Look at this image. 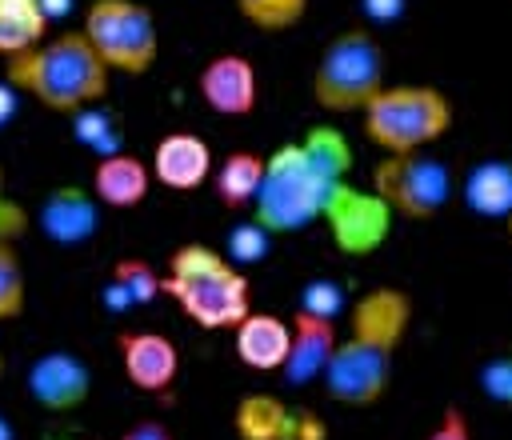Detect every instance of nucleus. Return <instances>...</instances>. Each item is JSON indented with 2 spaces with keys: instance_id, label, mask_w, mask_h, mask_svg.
Segmentation results:
<instances>
[{
  "instance_id": "nucleus-1",
  "label": "nucleus",
  "mask_w": 512,
  "mask_h": 440,
  "mask_svg": "<svg viewBox=\"0 0 512 440\" xmlns=\"http://www.w3.org/2000/svg\"><path fill=\"white\" fill-rule=\"evenodd\" d=\"M352 172V148L340 128H308L304 140H288L268 152L264 184L252 200V220L268 236H296L324 220L332 192Z\"/></svg>"
},
{
  "instance_id": "nucleus-2",
  "label": "nucleus",
  "mask_w": 512,
  "mask_h": 440,
  "mask_svg": "<svg viewBox=\"0 0 512 440\" xmlns=\"http://www.w3.org/2000/svg\"><path fill=\"white\" fill-rule=\"evenodd\" d=\"M408 328H412V296L392 284L368 288L348 308V332L340 336L328 372L320 380L328 400L344 408H368L384 400Z\"/></svg>"
},
{
  "instance_id": "nucleus-3",
  "label": "nucleus",
  "mask_w": 512,
  "mask_h": 440,
  "mask_svg": "<svg viewBox=\"0 0 512 440\" xmlns=\"http://www.w3.org/2000/svg\"><path fill=\"white\" fill-rule=\"evenodd\" d=\"M108 76H112L108 64L96 56V48L88 44V36L80 28L44 36L36 48L4 60V80L20 96H28L40 108L60 112V116L96 108L108 92Z\"/></svg>"
},
{
  "instance_id": "nucleus-4",
  "label": "nucleus",
  "mask_w": 512,
  "mask_h": 440,
  "mask_svg": "<svg viewBox=\"0 0 512 440\" xmlns=\"http://www.w3.org/2000/svg\"><path fill=\"white\" fill-rule=\"evenodd\" d=\"M164 296H172L180 312L208 332H232L252 312V284L244 268L200 240L172 248L164 264Z\"/></svg>"
},
{
  "instance_id": "nucleus-5",
  "label": "nucleus",
  "mask_w": 512,
  "mask_h": 440,
  "mask_svg": "<svg viewBox=\"0 0 512 440\" xmlns=\"http://www.w3.org/2000/svg\"><path fill=\"white\" fill-rule=\"evenodd\" d=\"M452 116V100L436 84H384L360 112V128L384 156H404L444 140Z\"/></svg>"
},
{
  "instance_id": "nucleus-6",
  "label": "nucleus",
  "mask_w": 512,
  "mask_h": 440,
  "mask_svg": "<svg viewBox=\"0 0 512 440\" xmlns=\"http://www.w3.org/2000/svg\"><path fill=\"white\" fill-rule=\"evenodd\" d=\"M384 88V48L368 24L344 28L324 44L312 68V100L324 112H364L368 100Z\"/></svg>"
},
{
  "instance_id": "nucleus-7",
  "label": "nucleus",
  "mask_w": 512,
  "mask_h": 440,
  "mask_svg": "<svg viewBox=\"0 0 512 440\" xmlns=\"http://www.w3.org/2000/svg\"><path fill=\"white\" fill-rule=\"evenodd\" d=\"M80 32L116 76H144L160 60V28L140 0H92Z\"/></svg>"
},
{
  "instance_id": "nucleus-8",
  "label": "nucleus",
  "mask_w": 512,
  "mask_h": 440,
  "mask_svg": "<svg viewBox=\"0 0 512 440\" xmlns=\"http://www.w3.org/2000/svg\"><path fill=\"white\" fill-rule=\"evenodd\" d=\"M372 192L392 208V216L432 220L436 212L448 208L456 180L444 160L428 152H404V156H384L372 168Z\"/></svg>"
},
{
  "instance_id": "nucleus-9",
  "label": "nucleus",
  "mask_w": 512,
  "mask_h": 440,
  "mask_svg": "<svg viewBox=\"0 0 512 440\" xmlns=\"http://www.w3.org/2000/svg\"><path fill=\"white\" fill-rule=\"evenodd\" d=\"M240 440H328V424L312 408H296L272 392H248L232 408Z\"/></svg>"
},
{
  "instance_id": "nucleus-10",
  "label": "nucleus",
  "mask_w": 512,
  "mask_h": 440,
  "mask_svg": "<svg viewBox=\"0 0 512 440\" xmlns=\"http://www.w3.org/2000/svg\"><path fill=\"white\" fill-rule=\"evenodd\" d=\"M324 220L332 224V236H336V244L344 252L364 256V252H372V248L384 244V236L392 228V208L376 192H356L344 180L332 192V200L324 208Z\"/></svg>"
},
{
  "instance_id": "nucleus-11",
  "label": "nucleus",
  "mask_w": 512,
  "mask_h": 440,
  "mask_svg": "<svg viewBox=\"0 0 512 440\" xmlns=\"http://www.w3.org/2000/svg\"><path fill=\"white\" fill-rule=\"evenodd\" d=\"M24 384L44 412H76L92 396V368L72 352H44L28 364Z\"/></svg>"
},
{
  "instance_id": "nucleus-12",
  "label": "nucleus",
  "mask_w": 512,
  "mask_h": 440,
  "mask_svg": "<svg viewBox=\"0 0 512 440\" xmlns=\"http://www.w3.org/2000/svg\"><path fill=\"white\" fill-rule=\"evenodd\" d=\"M196 88H200V100L208 104V112L216 116H252L256 112V100H260V80H256V68L248 56L240 52H220L212 56L200 76H196Z\"/></svg>"
},
{
  "instance_id": "nucleus-13",
  "label": "nucleus",
  "mask_w": 512,
  "mask_h": 440,
  "mask_svg": "<svg viewBox=\"0 0 512 440\" xmlns=\"http://www.w3.org/2000/svg\"><path fill=\"white\" fill-rule=\"evenodd\" d=\"M36 228L44 240L60 248H76L100 232V200L84 184H60L44 196L36 212Z\"/></svg>"
},
{
  "instance_id": "nucleus-14",
  "label": "nucleus",
  "mask_w": 512,
  "mask_h": 440,
  "mask_svg": "<svg viewBox=\"0 0 512 440\" xmlns=\"http://www.w3.org/2000/svg\"><path fill=\"white\" fill-rule=\"evenodd\" d=\"M124 376L136 392H168L180 372V352L164 332H120L116 336Z\"/></svg>"
},
{
  "instance_id": "nucleus-15",
  "label": "nucleus",
  "mask_w": 512,
  "mask_h": 440,
  "mask_svg": "<svg viewBox=\"0 0 512 440\" xmlns=\"http://www.w3.org/2000/svg\"><path fill=\"white\" fill-rule=\"evenodd\" d=\"M336 344H340V328H336V320L296 308V312H292V352H288L280 376H284L288 384L324 380Z\"/></svg>"
},
{
  "instance_id": "nucleus-16",
  "label": "nucleus",
  "mask_w": 512,
  "mask_h": 440,
  "mask_svg": "<svg viewBox=\"0 0 512 440\" xmlns=\"http://www.w3.org/2000/svg\"><path fill=\"white\" fill-rule=\"evenodd\" d=\"M212 176V148L196 132H168L152 148V180L172 192H192Z\"/></svg>"
},
{
  "instance_id": "nucleus-17",
  "label": "nucleus",
  "mask_w": 512,
  "mask_h": 440,
  "mask_svg": "<svg viewBox=\"0 0 512 440\" xmlns=\"http://www.w3.org/2000/svg\"><path fill=\"white\" fill-rule=\"evenodd\" d=\"M232 348H236V360L252 372H280L292 352V320L252 308L232 328Z\"/></svg>"
},
{
  "instance_id": "nucleus-18",
  "label": "nucleus",
  "mask_w": 512,
  "mask_h": 440,
  "mask_svg": "<svg viewBox=\"0 0 512 440\" xmlns=\"http://www.w3.org/2000/svg\"><path fill=\"white\" fill-rule=\"evenodd\" d=\"M148 184H152V164H144L136 152H104L92 168V196L104 208L144 204Z\"/></svg>"
},
{
  "instance_id": "nucleus-19",
  "label": "nucleus",
  "mask_w": 512,
  "mask_h": 440,
  "mask_svg": "<svg viewBox=\"0 0 512 440\" xmlns=\"http://www.w3.org/2000/svg\"><path fill=\"white\" fill-rule=\"evenodd\" d=\"M464 204L476 216L488 220H508L512 216V164L508 160H480L468 168L464 184H460Z\"/></svg>"
},
{
  "instance_id": "nucleus-20",
  "label": "nucleus",
  "mask_w": 512,
  "mask_h": 440,
  "mask_svg": "<svg viewBox=\"0 0 512 440\" xmlns=\"http://www.w3.org/2000/svg\"><path fill=\"white\" fill-rule=\"evenodd\" d=\"M264 168H268V156H260V152H252V148L228 152V156L216 164V176H212L220 204L232 208V212L252 208V200H256V192H260V184H264Z\"/></svg>"
},
{
  "instance_id": "nucleus-21",
  "label": "nucleus",
  "mask_w": 512,
  "mask_h": 440,
  "mask_svg": "<svg viewBox=\"0 0 512 440\" xmlns=\"http://www.w3.org/2000/svg\"><path fill=\"white\" fill-rule=\"evenodd\" d=\"M48 8L44 0H0V56H16L36 48L48 36Z\"/></svg>"
},
{
  "instance_id": "nucleus-22",
  "label": "nucleus",
  "mask_w": 512,
  "mask_h": 440,
  "mask_svg": "<svg viewBox=\"0 0 512 440\" xmlns=\"http://www.w3.org/2000/svg\"><path fill=\"white\" fill-rule=\"evenodd\" d=\"M236 16L256 32H288L308 16L312 0H232Z\"/></svg>"
},
{
  "instance_id": "nucleus-23",
  "label": "nucleus",
  "mask_w": 512,
  "mask_h": 440,
  "mask_svg": "<svg viewBox=\"0 0 512 440\" xmlns=\"http://www.w3.org/2000/svg\"><path fill=\"white\" fill-rule=\"evenodd\" d=\"M108 280H112V284H116V288L128 296V304H132V308L152 304L156 296H164V272H156L148 260H136V256L116 260Z\"/></svg>"
},
{
  "instance_id": "nucleus-24",
  "label": "nucleus",
  "mask_w": 512,
  "mask_h": 440,
  "mask_svg": "<svg viewBox=\"0 0 512 440\" xmlns=\"http://www.w3.org/2000/svg\"><path fill=\"white\" fill-rule=\"evenodd\" d=\"M28 304V280H24V264L16 256V248L8 240H0V324L16 320Z\"/></svg>"
},
{
  "instance_id": "nucleus-25",
  "label": "nucleus",
  "mask_w": 512,
  "mask_h": 440,
  "mask_svg": "<svg viewBox=\"0 0 512 440\" xmlns=\"http://www.w3.org/2000/svg\"><path fill=\"white\" fill-rule=\"evenodd\" d=\"M476 384H480V392H484L492 404L512 408V352L484 360L480 372H476Z\"/></svg>"
},
{
  "instance_id": "nucleus-26",
  "label": "nucleus",
  "mask_w": 512,
  "mask_h": 440,
  "mask_svg": "<svg viewBox=\"0 0 512 440\" xmlns=\"http://www.w3.org/2000/svg\"><path fill=\"white\" fill-rule=\"evenodd\" d=\"M268 232L256 224V220H248V224H240V228H232L228 232V260H236L240 268L244 264H256V260H264V252H268Z\"/></svg>"
},
{
  "instance_id": "nucleus-27",
  "label": "nucleus",
  "mask_w": 512,
  "mask_h": 440,
  "mask_svg": "<svg viewBox=\"0 0 512 440\" xmlns=\"http://www.w3.org/2000/svg\"><path fill=\"white\" fill-rule=\"evenodd\" d=\"M300 308L336 320L340 308H344V288H340L336 280H308L304 292H300Z\"/></svg>"
},
{
  "instance_id": "nucleus-28",
  "label": "nucleus",
  "mask_w": 512,
  "mask_h": 440,
  "mask_svg": "<svg viewBox=\"0 0 512 440\" xmlns=\"http://www.w3.org/2000/svg\"><path fill=\"white\" fill-rule=\"evenodd\" d=\"M28 232V212L8 196V176H4V168H0V240H16V236H24Z\"/></svg>"
},
{
  "instance_id": "nucleus-29",
  "label": "nucleus",
  "mask_w": 512,
  "mask_h": 440,
  "mask_svg": "<svg viewBox=\"0 0 512 440\" xmlns=\"http://www.w3.org/2000/svg\"><path fill=\"white\" fill-rule=\"evenodd\" d=\"M424 440H472V424H468V416L456 404H448Z\"/></svg>"
},
{
  "instance_id": "nucleus-30",
  "label": "nucleus",
  "mask_w": 512,
  "mask_h": 440,
  "mask_svg": "<svg viewBox=\"0 0 512 440\" xmlns=\"http://www.w3.org/2000/svg\"><path fill=\"white\" fill-rule=\"evenodd\" d=\"M404 8H408V0H360V12L372 24H392L404 16Z\"/></svg>"
},
{
  "instance_id": "nucleus-31",
  "label": "nucleus",
  "mask_w": 512,
  "mask_h": 440,
  "mask_svg": "<svg viewBox=\"0 0 512 440\" xmlns=\"http://www.w3.org/2000/svg\"><path fill=\"white\" fill-rule=\"evenodd\" d=\"M120 440H176V436H172L164 424H156V420H144V424H132V428L120 436Z\"/></svg>"
},
{
  "instance_id": "nucleus-32",
  "label": "nucleus",
  "mask_w": 512,
  "mask_h": 440,
  "mask_svg": "<svg viewBox=\"0 0 512 440\" xmlns=\"http://www.w3.org/2000/svg\"><path fill=\"white\" fill-rule=\"evenodd\" d=\"M16 104H20V92L8 84V80H0V128L12 120V112H16Z\"/></svg>"
},
{
  "instance_id": "nucleus-33",
  "label": "nucleus",
  "mask_w": 512,
  "mask_h": 440,
  "mask_svg": "<svg viewBox=\"0 0 512 440\" xmlns=\"http://www.w3.org/2000/svg\"><path fill=\"white\" fill-rule=\"evenodd\" d=\"M0 440H16V424L4 412H0Z\"/></svg>"
},
{
  "instance_id": "nucleus-34",
  "label": "nucleus",
  "mask_w": 512,
  "mask_h": 440,
  "mask_svg": "<svg viewBox=\"0 0 512 440\" xmlns=\"http://www.w3.org/2000/svg\"><path fill=\"white\" fill-rule=\"evenodd\" d=\"M504 232H508V248H512V216L504 220Z\"/></svg>"
}]
</instances>
